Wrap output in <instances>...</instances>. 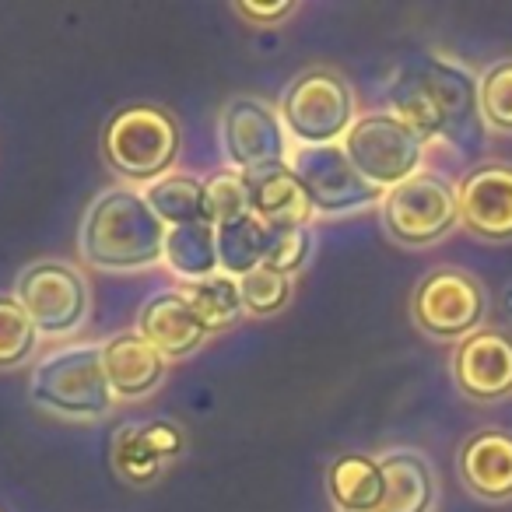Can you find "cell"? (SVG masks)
I'll list each match as a JSON object with an SVG mask.
<instances>
[{"mask_svg":"<svg viewBox=\"0 0 512 512\" xmlns=\"http://www.w3.org/2000/svg\"><path fill=\"white\" fill-rule=\"evenodd\" d=\"M390 113L421 141H446L453 148H477L484 137L477 74L439 53H418L397 67L390 81Z\"/></svg>","mask_w":512,"mask_h":512,"instance_id":"1","label":"cell"},{"mask_svg":"<svg viewBox=\"0 0 512 512\" xmlns=\"http://www.w3.org/2000/svg\"><path fill=\"white\" fill-rule=\"evenodd\" d=\"M165 225L144 193L113 186L88 204L81 221V253L102 271H137L162 260Z\"/></svg>","mask_w":512,"mask_h":512,"instance_id":"2","label":"cell"},{"mask_svg":"<svg viewBox=\"0 0 512 512\" xmlns=\"http://www.w3.org/2000/svg\"><path fill=\"white\" fill-rule=\"evenodd\" d=\"M29 393L43 411L60 414V418L88 421L109 414L113 390L106 383L102 369V348H64L46 355L32 369Z\"/></svg>","mask_w":512,"mask_h":512,"instance_id":"3","label":"cell"},{"mask_svg":"<svg viewBox=\"0 0 512 512\" xmlns=\"http://www.w3.org/2000/svg\"><path fill=\"white\" fill-rule=\"evenodd\" d=\"M179 123L162 106H127L102 130V151L106 162L120 176L137 183H155L172 169L179 155Z\"/></svg>","mask_w":512,"mask_h":512,"instance_id":"4","label":"cell"},{"mask_svg":"<svg viewBox=\"0 0 512 512\" xmlns=\"http://www.w3.org/2000/svg\"><path fill=\"white\" fill-rule=\"evenodd\" d=\"M379 204H383V225L390 239L411 249L432 246L460 225L456 186L439 172L421 169L418 176L386 190Z\"/></svg>","mask_w":512,"mask_h":512,"instance_id":"5","label":"cell"},{"mask_svg":"<svg viewBox=\"0 0 512 512\" xmlns=\"http://www.w3.org/2000/svg\"><path fill=\"white\" fill-rule=\"evenodd\" d=\"M341 148L351 158V165L362 172V179H369L383 193L418 176L421 158H425V141L393 113L358 116L344 134Z\"/></svg>","mask_w":512,"mask_h":512,"instance_id":"6","label":"cell"},{"mask_svg":"<svg viewBox=\"0 0 512 512\" xmlns=\"http://www.w3.org/2000/svg\"><path fill=\"white\" fill-rule=\"evenodd\" d=\"M355 120V95L334 71L299 74L281 95V123L302 144H341Z\"/></svg>","mask_w":512,"mask_h":512,"instance_id":"7","label":"cell"},{"mask_svg":"<svg viewBox=\"0 0 512 512\" xmlns=\"http://www.w3.org/2000/svg\"><path fill=\"white\" fill-rule=\"evenodd\" d=\"M414 323L425 330L428 337L439 341H463V337L477 334L488 316V295H484L481 281L467 271L456 267H442L418 281L411 299Z\"/></svg>","mask_w":512,"mask_h":512,"instance_id":"8","label":"cell"},{"mask_svg":"<svg viewBox=\"0 0 512 512\" xmlns=\"http://www.w3.org/2000/svg\"><path fill=\"white\" fill-rule=\"evenodd\" d=\"M221 144L235 172L246 179L288 165V130L281 113L260 99H232L221 116Z\"/></svg>","mask_w":512,"mask_h":512,"instance_id":"9","label":"cell"},{"mask_svg":"<svg viewBox=\"0 0 512 512\" xmlns=\"http://www.w3.org/2000/svg\"><path fill=\"white\" fill-rule=\"evenodd\" d=\"M288 169L302 179L316 211L344 214L383 200V190L362 179L341 144H299L288 151Z\"/></svg>","mask_w":512,"mask_h":512,"instance_id":"10","label":"cell"},{"mask_svg":"<svg viewBox=\"0 0 512 512\" xmlns=\"http://www.w3.org/2000/svg\"><path fill=\"white\" fill-rule=\"evenodd\" d=\"M15 299L39 334H67L88 313L85 278L71 264H57V260L25 267L15 281Z\"/></svg>","mask_w":512,"mask_h":512,"instance_id":"11","label":"cell"},{"mask_svg":"<svg viewBox=\"0 0 512 512\" xmlns=\"http://www.w3.org/2000/svg\"><path fill=\"white\" fill-rule=\"evenodd\" d=\"M460 225L477 239L509 242L512 239V165L481 162L467 169L456 186Z\"/></svg>","mask_w":512,"mask_h":512,"instance_id":"12","label":"cell"},{"mask_svg":"<svg viewBox=\"0 0 512 512\" xmlns=\"http://www.w3.org/2000/svg\"><path fill=\"white\" fill-rule=\"evenodd\" d=\"M453 379L460 393L481 404L512 397V337L495 327L463 337L453 351Z\"/></svg>","mask_w":512,"mask_h":512,"instance_id":"13","label":"cell"},{"mask_svg":"<svg viewBox=\"0 0 512 512\" xmlns=\"http://www.w3.org/2000/svg\"><path fill=\"white\" fill-rule=\"evenodd\" d=\"M137 334L169 362V358H186L207 341L204 323L197 320L193 306L179 288L158 292L137 313Z\"/></svg>","mask_w":512,"mask_h":512,"instance_id":"14","label":"cell"},{"mask_svg":"<svg viewBox=\"0 0 512 512\" xmlns=\"http://www.w3.org/2000/svg\"><path fill=\"white\" fill-rule=\"evenodd\" d=\"M460 477L481 502H512V432L484 428L460 449Z\"/></svg>","mask_w":512,"mask_h":512,"instance_id":"15","label":"cell"},{"mask_svg":"<svg viewBox=\"0 0 512 512\" xmlns=\"http://www.w3.org/2000/svg\"><path fill=\"white\" fill-rule=\"evenodd\" d=\"M102 369H106L113 397L137 400L148 397L165 379V358L137 330H130V334H116L109 337V344H102Z\"/></svg>","mask_w":512,"mask_h":512,"instance_id":"16","label":"cell"},{"mask_svg":"<svg viewBox=\"0 0 512 512\" xmlns=\"http://www.w3.org/2000/svg\"><path fill=\"white\" fill-rule=\"evenodd\" d=\"M249 211L267 228H309L316 207L302 179L288 165H281L249 179Z\"/></svg>","mask_w":512,"mask_h":512,"instance_id":"17","label":"cell"},{"mask_svg":"<svg viewBox=\"0 0 512 512\" xmlns=\"http://www.w3.org/2000/svg\"><path fill=\"white\" fill-rule=\"evenodd\" d=\"M386 474V491L376 512H432L435 474L418 449H390L379 456Z\"/></svg>","mask_w":512,"mask_h":512,"instance_id":"18","label":"cell"},{"mask_svg":"<svg viewBox=\"0 0 512 512\" xmlns=\"http://www.w3.org/2000/svg\"><path fill=\"white\" fill-rule=\"evenodd\" d=\"M327 488L337 512H376L386 491V474L376 456L344 453L330 463Z\"/></svg>","mask_w":512,"mask_h":512,"instance_id":"19","label":"cell"},{"mask_svg":"<svg viewBox=\"0 0 512 512\" xmlns=\"http://www.w3.org/2000/svg\"><path fill=\"white\" fill-rule=\"evenodd\" d=\"M162 260L183 285L190 281H207L221 274L218 267V228L207 221H190V225H172L165 228V246Z\"/></svg>","mask_w":512,"mask_h":512,"instance_id":"20","label":"cell"},{"mask_svg":"<svg viewBox=\"0 0 512 512\" xmlns=\"http://www.w3.org/2000/svg\"><path fill=\"white\" fill-rule=\"evenodd\" d=\"M148 207L158 214L165 228L204 221V179L183 176V172H165L162 179L148 183L144 190Z\"/></svg>","mask_w":512,"mask_h":512,"instance_id":"21","label":"cell"},{"mask_svg":"<svg viewBox=\"0 0 512 512\" xmlns=\"http://www.w3.org/2000/svg\"><path fill=\"white\" fill-rule=\"evenodd\" d=\"M179 292L186 295V302L193 306V313L204 323L207 334L228 330L246 313L242 295H239V281L228 278V274H214V278H207V281H190V285H183Z\"/></svg>","mask_w":512,"mask_h":512,"instance_id":"22","label":"cell"},{"mask_svg":"<svg viewBox=\"0 0 512 512\" xmlns=\"http://www.w3.org/2000/svg\"><path fill=\"white\" fill-rule=\"evenodd\" d=\"M267 253V225L256 221L253 214L218 228V267L228 278H246L249 271L264 267Z\"/></svg>","mask_w":512,"mask_h":512,"instance_id":"23","label":"cell"},{"mask_svg":"<svg viewBox=\"0 0 512 512\" xmlns=\"http://www.w3.org/2000/svg\"><path fill=\"white\" fill-rule=\"evenodd\" d=\"M109 460H113V470L127 484H151L162 474V463H165L162 456L148 446L141 425H123L120 432L113 435Z\"/></svg>","mask_w":512,"mask_h":512,"instance_id":"24","label":"cell"},{"mask_svg":"<svg viewBox=\"0 0 512 512\" xmlns=\"http://www.w3.org/2000/svg\"><path fill=\"white\" fill-rule=\"evenodd\" d=\"M249 211V179L235 169H221L204 179V221L214 228H225L232 221L246 218Z\"/></svg>","mask_w":512,"mask_h":512,"instance_id":"25","label":"cell"},{"mask_svg":"<svg viewBox=\"0 0 512 512\" xmlns=\"http://www.w3.org/2000/svg\"><path fill=\"white\" fill-rule=\"evenodd\" d=\"M477 102L488 130L512 134V57L495 60L484 74H477Z\"/></svg>","mask_w":512,"mask_h":512,"instance_id":"26","label":"cell"},{"mask_svg":"<svg viewBox=\"0 0 512 512\" xmlns=\"http://www.w3.org/2000/svg\"><path fill=\"white\" fill-rule=\"evenodd\" d=\"M39 344V330L29 320L18 299L11 295H0V369H15L25 358L36 351Z\"/></svg>","mask_w":512,"mask_h":512,"instance_id":"27","label":"cell"},{"mask_svg":"<svg viewBox=\"0 0 512 512\" xmlns=\"http://www.w3.org/2000/svg\"><path fill=\"white\" fill-rule=\"evenodd\" d=\"M239 295H242L246 313L271 316L288 306V299H292V281H288L285 274L271 271V267H256L246 278H239Z\"/></svg>","mask_w":512,"mask_h":512,"instance_id":"28","label":"cell"},{"mask_svg":"<svg viewBox=\"0 0 512 512\" xmlns=\"http://www.w3.org/2000/svg\"><path fill=\"white\" fill-rule=\"evenodd\" d=\"M313 253V232L309 228H267V253L264 267L292 278L295 271H302Z\"/></svg>","mask_w":512,"mask_h":512,"instance_id":"29","label":"cell"},{"mask_svg":"<svg viewBox=\"0 0 512 512\" xmlns=\"http://www.w3.org/2000/svg\"><path fill=\"white\" fill-rule=\"evenodd\" d=\"M141 428H144L148 446L155 449L162 460H172V456L183 453V432H179V425H172V421H151V425H141Z\"/></svg>","mask_w":512,"mask_h":512,"instance_id":"30","label":"cell"},{"mask_svg":"<svg viewBox=\"0 0 512 512\" xmlns=\"http://www.w3.org/2000/svg\"><path fill=\"white\" fill-rule=\"evenodd\" d=\"M235 11L253 25H278V22H285L288 15H295V4L292 0H285V4H253V0L246 4V0H242V4H235Z\"/></svg>","mask_w":512,"mask_h":512,"instance_id":"31","label":"cell"}]
</instances>
